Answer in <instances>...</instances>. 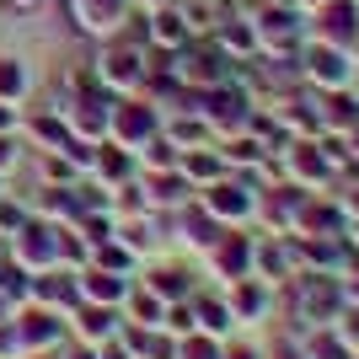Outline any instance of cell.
<instances>
[{
    "label": "cell",
    "mask_w": 359,
    "mask_h": 359,
    "mask_svg": "<svg viewBox=\"0 0 359 359\" xmlns=\"http://www.w3.org/2000/svg\"><path fill=\"white\" fill-rule=\"evenodd\" d=\"M11 6H38V0H11Z\"/></svg>",
    "instance_id": "obj_8"
},
{
    "label": "cell",
    "mask_w": 359,
    "mask_h": 359,
    "mask_svg": "<svg viewBox=\"0 0 359 359\" xmlns=\"http://www.w3.org/2000/svg\"><path fill=\"white\" fill-rule=\"evenodd\" d=\"M91 295H102V300H113V295H118V285H113V279H107V273H91Z\"/></svg>",
    "instance_id": "obj_6"
},
{
    "label": "cell",
    "mask_w": 359,
    "mask_h": 359,
    "mask_svg": "<svg viewBox=\"0 0 359 359\" xmlns=\"http://www.w3.org/2000/svg\"><path fill=\"white\" fill-rule=\"evenodd\" d=\"M6 123H11V107H0V129H6Z\"/></svg>",
    "instance_id": "obj_7"
},
{
    "label": "cell",
    "mask_w": 359,
    "mask_h": 359,
    "mask_svg": "<svg viewBox=\"0 0 359 359\" xmlns=\"http://www.w3.org/2000/svg\"><path fill=\"white\" fill-rule=\"evenodd\" d=\"M118 129H123V135H145V129H150V118H145V113H123V118H118Z\"/></svg>",
    "instance_id": "obj_5"
},
{
    "label": "cell",
    "mask_w": 359,
    "mask_h": 359,
    "mask_svg": "<svg viewBox=\"0 0 359 359\" xmlns=\"http://www.w3.org/2000/svg\"><path fill=\"white\" fill-rule=\"evenodd\" d=\"M102 75H107V81H135L140 60H135V54H123V48H113V54L102 60Z\"/></svg>",
    "instance_id": "obj_2"
},
{
    "label": "cell",
    "mask_w": 359,
    "mask_h": 359,
    "mask_svg": "<svg viewBox=\"0 0 359 359\" xmlns=\"http://www.w3.org/2000/svg\"><path fill=\"white\" fill-rule=\"evenodd\" d=\"M22 91V70H16V60H0V97H16Z\"/></svg>",
    "instance_id": "obj_4"
},
{
    "label": "cell",
    "mask_w": 359,
    "mask_h": 359,
    "mask_svg": "<svg viewBox=\"0 0 359 359\" xmlns=\"http://www.w3.org/2000/svg\"><path fill=\"white\" fill-rule=\"evenodd\" d=\"M81 6V16H86V27H113L123 11V0H75Z\"/></svg>",
    "instance_id": "obj_1"
},
{
    "label": "cell",
    "mask_w": 359,
    "mask_h": 359,
    "mask_svg": "<svg viewBox=\"0 0 359 359\" xmlns=\"http://www.w3.org/2000/svg\"><path fill=\"white\" fill-rule=\"evenodd\" d=\"M156 38H161V43H182V16L161 11V16H156Z\"/></svg>",
    "instance_id": "obj_3"
}]
</instances>
